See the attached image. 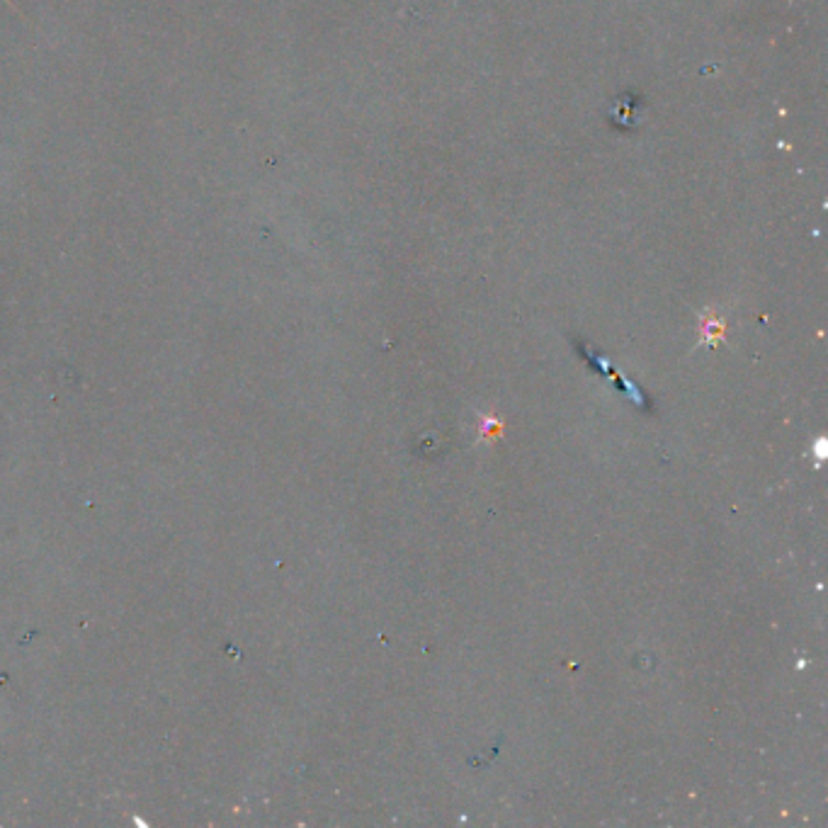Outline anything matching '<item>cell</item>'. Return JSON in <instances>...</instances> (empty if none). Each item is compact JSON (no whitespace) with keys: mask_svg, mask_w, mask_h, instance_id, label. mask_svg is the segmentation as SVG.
<instances>
[{"mask_svg":"<svg viewBox=\"0 0 828 828\" xmlns=\"http://www.w3.org/2000/svg\"><path fill=\"white\" fill-rule=\"evenodd\" d=\"M5 3H8V5H13V0H5Z\"/></svg>","mask_w":828,"mask_h":828,"instance_id":"6da1fadb","label":"cell"}]
</instances>
